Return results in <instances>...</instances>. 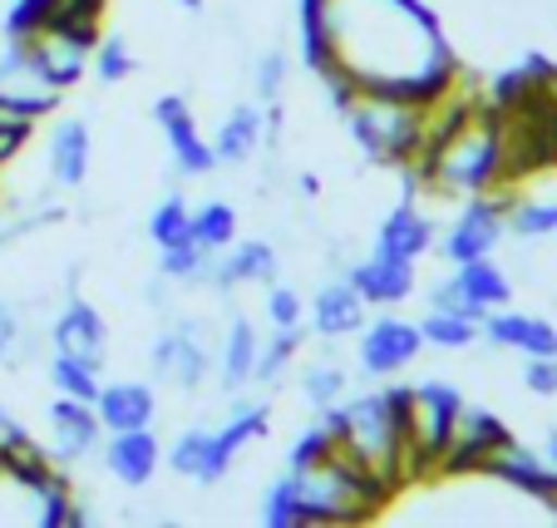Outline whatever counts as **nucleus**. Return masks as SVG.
<instances>
[{
  "mask_svg": "<svg viewBox=\"0 0 557 528\" xmlns=\"http://www.w3.org/2000/svg\"><path fill=\"white\" fill-rule=\"evenodd\" d=\"M21 336H25V327H21V307L0 296V366H5V360H15V346H21Z\"/></svg>",
  "mask_w": 557,
  "mask_h": 528,
  "instance_id": "nucleus-40",
  "label": "nucleus"
},
{
  "mask_svg": "<svg viewBox=\"0 0 557 528\" xmlns=\"http://www.w3.org/2000/svg\"><path fill=\"white\" fill-rule=\"evenodd\" d=\"M50 385H54V395H74V401L95 405V395L104 391V366L79 360V356H70V351H54L50 356Z\"/></svg>",
  "mask_w": 557,
  "mask_h": 528,
  "instance_id": "nucleus-28",
  "label": "nucleus"
},
{
  "mask_svg": "<svg viewBox=\"0 0 557 528\" xmlns=\"http://www.w3.org/2000/svg\"><path fill=\"white\" fill-rule=\"evenodd\" d=\"M134 70H138V60H134V50H128V40H99V45H95L89 74H95L104 89H114V85H124V79H134Z\"/></svg>",
  "mask_w": 557,
  "mask_h": 528,
  "instance_id": "nucleus-35",
  "label": "nucleus"
},
{
  "mask_svg": "<svg viewBox=\"0 0 557 528\" xmlns=\"http://www.w3.org/2000/svg\"><path fill=\"white\" fill-rule=\"evenodd\" d=\"M158 391L148 381H104V391L95 395V415L104 425V434L114 430H144L158 420Z\"/></svg>",
  "mask_w": 557,
  "mask_h": 528,
  "instance_id": "nucleus-23",
  "label": "nucleus"
},
{
  "mask_svg": "<svg viewBox=\"0 0 557 528\" xmlns=\"http://www.w3.org/2000/svg\"><path fill=\"white\" fill-rule=\"evenodd\" d=\"M508 202H498L494 193H479V198H463V208L454 212V222L434 237V253L444 257L449 267L473 262V257H494V247L508 237L504 228Z\"/></svg>",
  "mask_w": 557,
  "mask_h": 528,
  "instance_id": "nucleus-8",
  "label": "nucleus"
},
{
  "mask_svg": "<svg viewBox=\"0 0 557 528\" xmlns=\"http://www.w3.org/2000/svg\"><path fill=\"white\" fill-rule=\"evenodd\" d=\"M257 351H262L257 327L247 317H232L227 331H222V346H218V385L227 395H237V391H247V385H252Z\"/></svg>",
  "mask_w": 557,
  "mask_h": 528,
  "instance_id": "nucleus-25",
  "label": "nucleus"
},
{
  "mask_svg": "<svg viewBox=\"0 0 557 528\" xmlns=\"http://www.w3.org/2000/svg\"><path fill=\"white\" fill-rule=\"evenodd\" d=\"M45 163H50L54 188H85L89 169H95V128L89 119H60L45 144Z\"/></svg>",
  "mask_w": 557,
  "mask_h": 528,
  "instance_id": "nucleus-20",
  "label": "nucleus"
},
{
  "mask_svg": "<svg viewBox=\"0 0 557 528\" xmlns=\"http://www.w3.org/2000/svg\"><path fill=\"white\" fill-rule=\"evenodd\" d=\"M296 499V528L306 524H366L389 504L395 489H385L375 475H366L360 465H350L341 450H331L326 459L301 469H286Z\"/></svg>",
  "mask_w": 557,
  "mask_h": 528,
  "instance_id": "nucleus-3",
  "label": "nucleus"
},
{
  "mask_svg": "<svg viewBox=\"0 0 557 528\" xmlns=\"http://www.w3.org/2000/svg\"><path fill=\"white\" fill-rule=\"evenodd\" d=\"M454 286H459L473 307H479V317H488V311H498V307H508V302H513V277H508L494 257L459 262V267H454Z\"/></svg>",
  "mask_w": 557,
  "mask_h": 528,
  "instance_id": "nucleus-26",
  "label": "nucleus"
},
{
  "mask_svg": "<svg viewBox=\"0 0 557 528\" xmlns=\"http://www.w3.org/2000/svg\"><path fill=\"white\" fill-rule=\"evenodd\" d=\"M212 430L227 444V455H243L247 444L272 434V401H262V395H237V401L227 405V420L212 425Z\"/></svg>",
  "mask_w": 557,
  "mask_h": 528,
  "instance_id": "nucleus-27",
  "label": "nucleus"
},
{
  "mask_svg": "<svg viewBox=\"0 0 557 528\" xmlns=\"http://www.w3.org/2000/svg\"><path fill=\"white\" fill-rule=\"evenodd\" d=\"M479 327H484L488 346L518 351V356H557V327L547 317H533V311L498 307V311H488Z\"/></svg>",
  "mask_w": 557,
  "mask_h": 528,
  "instance_id": "nucleus-21",
  "label": "nucleus"
},
{
  "mask_svg": "<svg viewBox=\"0 0 557 528\" xmlns=\"http://www.w3.org/2000/svg\"><path fill=\"white\" fill-rule=\"evenodd\" d=\"M420 336H424V346H434V351H469V346H479L484 341V327L473 317H459V311H424L420 321Z\"/></svg>",
  "mask_w": 557,
  "mask_h": 528,
  "instance_id": "nucleus-29",
  "label": "nucleus"
},
{
  "mask_svg": "<svg viewBox=\"0 0 557 528\" xmlns=\"http://www.w3.org/2000/svg\"><path fill=\"white\" fill-rule=\"evenodd\" d=\"M331 450H336V434H331V425H326V420H311L301 434H296L292 450H286V469L315 465V459H326Z\"/></svg>",
  "mask_w": 557,
  "mask_h": 528,
  "instance_id": "nucleus-38",
  "label": "nucleus"
},
{
  "mask_svg": "<svg viewBox=\"0 0 557 528\" xmlns=\"http://www.w3.org/2000/svg\"><path fill=\"white\" fill-rule=\"evenodd\" d=\"M420 262H410V257H395V253H380V247H370V257H360V262L346 267V277L356 282V292L366 296V307H405L414 296V286H420V272H414Z\"/></svg>",
  "mask_w": 557,
  "mask_h": 528,
  "instance_id": "nucleus-13",
  "label": "nucleus"
},
{
  "mask_svg": "<svg viewBox=\"0 0 557 528\" xmlns=\"http://www.w3.org/2000/svg\"><path fill=\"white\" fill-rule=\"evenodd\" d=\"M523 391L528 395H557V356H528L523 366Z\"/></svg>",
  "mask_w": 557,
  "mask_h": 528,
  "instance_id": "nucleus-39",
  "label": "nucleus"
},
{
  "mask_svg": "<svg viewBox=\"0 0 557 528\" xmlns=\"http://www.w3.org/2000/svg\"><path fill=\"white\" fill-rule=\"evenodd\" d=\"M45 420H50V455L54 459L74 465V459H95L99 455L104 425H99L95 405L74 401V395H54L50 410H45Z\"/></svg>",
  "mask_w": 557,
  "mask_h": 528,
  "instance_id": "nucleus-15",
  "label": "nucleus"
},
{
  "mask_svg": "<svg viewBox=\"0 0 557 528\" xmlns=\"http://www.w3.org/2000/svg\"><path fill=\"white\" fill-rule=\"evenodd\" d=\"M479 475L498 479V484L518 489L523 499H537L547 514H557V475H553V465H547L543 455H533L528 444H518L513 434H508L494 455L484 459V469H479Z\"/></svg>",
  "mask_w": 557,
  "mask_h": 528,
  "instance_id": "nucleus-12",
  "label": "nucleus"
},
{
  "mask_svg": "<svg viewBox=\"0 0 557 528\" xmlns=\"http://www.w3.org/2000/svg\"><path fill=\"white\" fill-rule=\"evenodd\" d=\"M50 346L104 366L109 360V321H104V311H99L95 302H85L79 292H70V302L60 307V317L50 321Z\"/></svg>",
  "mask_w": 557,
  "mask_h": 528,
  "instance_id": "nucleus-18",
  "label": "nucleus"
},
{
  "mask_svg": "<svg viewBox=\"0 0 557 528\" xmlns=\"http://www.w3.org/2000/svg\"><path fill=\"white\" fill-rule=\"evenodd\" d=\"M463 410V391L454 381H420L410 385L405 410V440H410V475H440L444 444Z\"/></svg>",
  "mask_w": 557,
  "mask_h": 528,
  "instance_id": "nucleus-5",
  "label": "nucleus"
},
{
  "mask_svg": "<svg viewBox=\"0 0 557 528\" xmlns=\"http://www.w3.org/2000/svg\"><path fill=\"white\" fill-rule=\"evenodd\" d=\"M286 79H292V54L286 50H262V60H257V70H252L257 105H282Z\"/></svg>",
  "mask_w": 557,
  "mask_h": 528,
  "instance_id": "nucleus-36",
  "label": "nucleus"
},
{
  "mask_svg": "<svg viewBox=\"0 0 557 528\" xmlns=\"http://www.w3.org/2000/svg\"><path fill=\"white\" fill-rule=\"evenodd\" d=\"M276 272H282V257H276V247L267 243V237H252V243H232V247H222L218 257H212V272H208V292H218L222 302H227L237 286H267V282H276Z\"/></svg>",
  "mask_w": 557,
  "mask_h": 528,
  "instance_id": "nucleus-17",
  "label": "nucleus"
},
{
  "mask_svg": "<svg viewBox=\"0 0 557 528\" xmlns=\"http://www.w3.org/2000/svg\"><path fill=\"white\" fill-rule=\"evenodd\" d=\"M350 391V376H346V366L341 360H311V366L301 370V401L311 405L315 415L321 410H331V405L341 401V395Z\"/></svg>",
  "mask_w": 557,
  "mask_h": 528,
  "instance_id": "nucleus-33",
  "label": "nucleus"
},
{
  "mask_svg": "<svg viewBox=\"0 0 557 528\" xmlns=\"http://www.w3.org/2000/svg\"><path fill=\"white\" fill-rule=\"evenodd\" d=\"M508 434H513V430H508L494 410L463 401L459 420H454V430H449V444H444L440 475H479V469H484V459L494 455Z\"/></svg>",
  "mask_w": 557,
  "mask_h": 528,
  "instance_id": "nucleus-11",
  "label": "nucleus"
},
{
  "mask_svg": "<svg viewBox=\"0 0 557 528\" xmlns=\"http://www.w3.org/2000/svg\"><path fill=\"white\" fill-rule=\"evenodd\" d=\"M237 228H243V218L227 198H208L193 208V243L208 247V253H222V247L237 243Z\"/></svg>",
  "mask_w": 557,
  "mask_h": 528,
  "instance_id": "nucleus-31",
  "label": "nucleus"
},
{
  "mask_svg": "<svg viewBox=\"0 0 557 528\" xmlns=\"http://www.w3.org/2000/svg\"><path fill=\"white\" fill-rule=\"evenodd\" d=\"M405 410H410V385H385V391L341 395L321 420L336 434V450L375 475L385 489H400L410 475V440H405Z\"/></svg>",
  "mask_w": 557,
  "mask_h": 528,
  "instance_id": "nucleus-2",
  "label": "nucleus"
},
{
  "mask_svg": "<svg viewBox=\"0 0 557 528\" xmlns=\"http://www.w3.org/2000/svg\"><path fill=\"white\" fill-rule=\"evenodd\" d=\"M148 360H153V376L173 391L193 395L202 391V381L218 366V351H212V331L208 321L198 317H173V327L158 331V341L148 346Z\"/></svg>",
  "mask_w": 557,
  "mask_h": 528,
  "instance_id": "nucleus-6",
  "label": "nucleus"
},
{
  "mask_svg": "<svg viewBox=\"0 0 557 528\" xmlns=\"http://www.w3.org/2000/svg\"><path fill=\"white\" fill-rule=\"evenodd\" d=\"M504 228H508V237H518V243L557 237V202H508Z\"/></svg>",
  "mask_w": 557,
  "mask_h": 528,
  "instance_id": "nucleus-34",
  "label": "nucleus"
},
{
  "mask_svg": "<svg viewBox=\"0 0 557 528\" xmlns=\"http://www.w3.org/2000/svg\"><path fill=\"white\" fill-rule=\"evenodd\" d=\"M153 119H158V128H163V144H169V159H173L178 179H212V173H218L212 144L202 138L188 95H163L153 105Z\"/></svg>",
  "mask_w": 557,
  "mask_h": 528,
  "instance_id": "nucleus-10",
  "label": "nucleus"
},
{
  "mask_svg": "<svg viewBox=\"0 0 557 528\" xmlns=\"http://www.w3.org/2000/svg\"><path fill=\"white\" fill-rule=\"evenodd\" d=\"M306 321V302L292 282H267V327L286 331V327H301Z\"/></svg>",
  "mask_w": 557,
  "mask_h": 528,
  "instance_id": "nucleus-37",
  "label": "nucleus"
},
{
  "mask_svg": "<svg viewBox=\"0 0 557 528\" xmlns=\"http://www.w3.org/2000/svg\"><path fill=\"white\" fill-rule=\"evenodd\" d=\"M356 336H360L356 341V366H360V376H375V381H389V376L410 370L424 351L420 327L405 321V317H389V311L385 317H370Z\"/></svg>",
  "mask_w": 557,
  "mask_h": 528,
  "instance_id": "nucleus-9",
  "label": "nucleus"
},
{
  "mask_svg": "<svg viewBox=\"0 0 557 528\" xmlns=\"http://www.w3.org/2000/svg\"><path fill=\"white\" fill-rule=\"evenodd\" d=\"M99 459H104V469L124 489H148L158 465H163V440L153 434V425H144V430H114L99 444Z\"/></svg>",
  "mask_w": 557,
  "mask_h": 528,
  "instance_id": "nucleus-16",
  "label": "nucleus"
},
{
  "mask_svg": "<svg viewBox=\"0 0 557 528\" xmlns=\"http://www.w3.org/2000/svg\"><path fill=\"white\" fill-rule=\"evenodd\" d=\"M148 243L153 247L193 243V208L183 193H163V198H158V208L148 212Z\"/></svg>",
  "mask_w": 557,
  "mask_h": 528,
  "instance_id": "nucleus-32",
  "label": "nucleus"
},
{
  "mask_svg": "<svg viewBox=\"0 0 557 528\" xmlns=\"http://www.w3.org/2000/svg\"><path fill=\"white\" fill-rule=\"evenodd\" d=\"M232 465H237V455H227V444L218 440L212 425H193V430H183L178 440L169 444V469L193 479L198 489L222 484V479L232 475Z\"/></svg>",
  "mask_w": 557,
  "mask_h": 528,
  "instance_id": "nucleus-19",
  "label": "nucleus"
},
{
  "mask_svg": "<svg viewBox=\"0 0 557 528\" xmlns=\"http://www.w3.org/2000/svg\"><path fill=\"white\" fill-rule=\"evenodd\" d=\"M262 144H267V109L262 105H232L227 119H222V128H218V138H212V159H218V169H247Z\"/></svg>",
  "mask_w": 557,
  "mask_h": 528,
  "instance_id": "nucleus-24",
  "label": "nucleus"
},
{
  "mask_svg": "<svg viewBox=\"0 0 557 528\" xmlns=\"http://www.w3.org/2000/svg\"><path fill=\"white\" fill-rule=\"evenodd\" d=\"M321 11L331 64L360 89L434 105L454 85V54L424 0H321Z\"/></svg>",
  "mask_w": 557,
  "mask_h": 528,
  "instance_id": "nucleus-1",
  "label": "nucleus"
},
{
  "mask_svg": "<svg viewBox=\"0 0 557 528\" xmlns=\"http://www.w3.org/2000/svg\"><path fill=\"white\" fill-rule=\"evenodd\" d=\"M306 346V327H286V331H272V341H262L257 351V366H252V385L272 391V385L286 381V370H292L296 351Z\"/></svg>",
  "mask_w": 557,
  "mask_h": 528,
  "instance_id": "nucleus-30",
  "label": "nucleus"
},
{
  "mask_svg": "<svg viewBox=\"0 0 557 528\" xmlns=\"http://www.w3.org/2000/svg\"><path fill=\"white\" fill-rule=\"evenodd\" d=\"M25 444H35L30 430H25V425L15 420L5 405H0V455H11V450H25Z\"/></svg>",
  "mask_w": 557,
  "mask_h": 528,
  "instance_id": "nucleus-41",
  "label": "nucleus"
},
{
  "mask_svg": "<svg viewBox=\"0 0 557 528\" xmlns=\"http://www.w3.org/2000/svg\"><path fill=\"white\" fill-rule=\"evenodd\" d=\"M15 40H21V50L30 54V64L40 70L45 85L60 89V95H70L74 85H85L89 60H95V45H99L79 30H64V25H54V21L35 25L30 35H15Z\"/></svg>",
  "mask_w": 557,
  "mask_h": 528,
  "instance_id": "nucleus-7",
  "label": "nucleus"
},
{
  "mask_svg": "<svg viewBox=\"0 0 557 528\" xmlns=\"http://www.w3.org/2000/svg\"><path fill=\"white\" fill-rule=\"evenodd\" d=\"M336 114L346 119L350 144H356L370 163H400V169H410V163L420 159L424 138H430L434 105L405 99V95H385V89H356Z\"/></svg>",
  "mask_w": 557,
  "mask_h": 528,
  "instance_id": "nucleus-4",
  "label": "nucleus"
},
{
  "mask_svg": "<svg viewBox=\"0 0 557 528\" xmlns=\"http://www.w3.org/2000/svg\"><path fill=\"white\" fill-rule=\"evenodd\" d=\"M434 237H440V222L430 218V212L420 208V202H395V208L380 218L375 228V247L380 253H395V257H410V262H420V257L434 253Z\"/></svg>",
  "mask_w": 557,
  "mask_h": 528,
  "instance_id": "nucleus-22",
  "label": "nucleus"
},
{
  "mask_svg": "<svg viewBox=\"0 0 557 528\" xmlns=\"http://www.w3.org/2000/svg\"><path fill=\"white\" fill-rule=\"evenodd\" d=\"M306 317H311V331L321 341H346L370 321V307H366V296L356 292V282H350L346 272H331L326 282L315 286Z\"/></svg>",
  "mask_w": 557,
  "mask_h": 528,
  "instance_id": "nucleus-14",
  "label": "nucleus"
},
{
  "mask_svg": "<svg viewBox=\"0 0 557 528\" xmlns=\"http://www.w3.org/2000/svg\"><path fill=\"white\" fill-rule=\"evenodd\" d=\"M178 5H183L188 15H198V11H202V0H178Z\"/></svg>",
  "mask_w": 557,
  "mask_h": 528,
  "instance_id": "nucleus-43",
  "label": "nucleus"
},
{
  "mask_svg": "<svg viewBox=\"0 0 557 528\" xmlns=\"http://www.w3.org/2000/svg\"><path fill=\"white\" fill-rule=\"evenodd\" d=\"M543 459L553 465V475H557V430H547V440H543Z\"/></svg>",
  "mask_w": 557,
  "mask_h": 528,
  "instance_id": "nucleus-42",
  "label": "nucleus"
}]
</instances>
